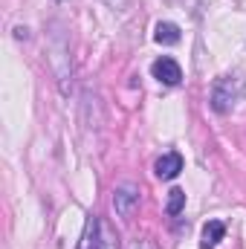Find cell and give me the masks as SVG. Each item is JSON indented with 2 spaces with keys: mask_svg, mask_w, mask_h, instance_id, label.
<instances>
[{
  "mask_svg": "<svg viewBox=\"0 0 246 249\" xmlns=\"http://www.w3.org/2000/svg\"><path fill=\"white\" fill-rule=\"evenodd\" d=\"M154 41L162 44V47L180 44V26H177V23H168V20H159L157 29H154Z\"/></svg>",
  "mask_w": 246,
  "mask_h": 249,
  "instance_id": "5",
  "label": "cell"
},
{
  "mask_svg": "<svg viewBox=\"0 0 246 249\" xmlns=\"http://www.w3.org/2000/svg\"><path fill=\"white\" fill-rule=\"evenodd\" d=\"M151 72H154V78H157V81L171 84V87L183 81V70H180V64L174 61V58H157L154 67H151Z\"/></svg>",
  "mask_w": 246,
  "mask_h": 249,
  "instance_id": "3",
  "label": "cell"
},
{
  "mask_svg": "<svg viewBox=\"0 0 246 249\" xmlns=\"http://www.w3.org/2000/svg\"><path fill=\"white\" fill-rule=\"evenodd\" d=\"M238 96H241V84L232 81V78H220L214 84V90H211V107L217 113H226V110H232V105L238 102Z\"/></svg>",
  "mask_w": 246,
  "mask_h": 249,
  "instance_id": "1",
  "label": "cell"
},
{
  "mask_svg": "<svg viewBox=\"0 0 246 249\" xmlns=\"http://www.w3.org/2000/svg\"><path fill=\"white\" fill-rule=\"evenodd\" d=\"M154 171H157L159 180H174V177L183 171V157H180L177 151H168V154H162V157L157 160Z\"/></svg>",
  "mask_w": 246,
  "mask_h": 249,
  "instance_id": "4",
  "label": "cell"
},
{
  "mask_svg": "<svg viewBox=\"0 0 246 249\" xmlns=\"http://www.w3.org/2000/svg\"><path fill=\"white\" fill-rule=\"evenodd\" d=\"M223 235H226V226H223L220 220H209V223L203 226V241H200V249H214L220 241H223Z\"/></svg>",
  "mask_w": 246,
  "mask_h": 249,
  "instance_id": "6",
  "label": "cell"
},
{
  "mask_svg": "<svg viewBox=\"0 0 246 249\" xmlns=\"http://www.w3.org/2000/svg\"><path fill=\"white\" fill-rule=\"evenodd\" d=\"M93 249H119V247H116V235H113L105 223L99 226V241H96V247H93Z\"/></svg>",
  "mask_w": 246,
  "mask_h": 249,
  "instance_id": "8",
  "label": "cell"
},
{
  "mask_svg": "<svg viewBox=\"0 0 246 249\" xmlns=\"http://www.w3.org/2000/svg\"><path fill=\"white\" fill-rule=\"evenodd\" d=\"M185 206V191L183 188H171L168 191V214H180Z\"/></svg>",
  "mask_w": 246,
  "mask_h": 249,
  "instance_id": "7",
  "label": "cell"
},
{
  "mask_svg": "<svg viewBox=\"0 0 246 249\" xmlns=\"http://www.w3.org/2000/svg\"><path fill=\"white\" fill-rule=\"evenodd\" d=\"M105 3H110L113 9H124V6H127V0H105Z\"/></svg>",
  "mask_w": 246,
  "mask_h": 249,
  "instance_id": "9",
  "label": "cell"
},
{
  "mask_svg": "<svg viewBox=\"0 0 246 249\" xmlns=\"http://www.w3.org/2000/svg\"><path fill=\"white\" fill-rule=\"evenodd\" d=\"M130 249H151V244H148V241H136Z\"/></svg>",
  "mask_w": 246,
  "mask_h": 249,
  "instance_id": "10",
  "label": "cell"
},
{
  "mask_svg": "<svg viewBox=\"0 0 246 249\" xmlns=\"http://www.w3.org/2000/svg\"><path fill=\"white\" fill-rule=\"evenodd\" d=\"M58 3H61V0H58Z\"/></svg>",
  "mask_w": 246,
  "mask_h": 249,
  "instance_id": "11",
  "label": "cell"
},
{
  "mask_svg": "<svg viewBox=\"0 0 246 249\" xmlns=\"http://www.w3.org/2000/svg\"><path fill=\"white\" fill-rule=\"evenodd\" d=\"M136 206H139V188L133 183H124L113 191V209H116L119 217H130Z\"/></svg>",
  "mask_w": 246,
  "mask_h": 249,
  "instance_id": "2",
  "label": "cell"
}]
</instances>
